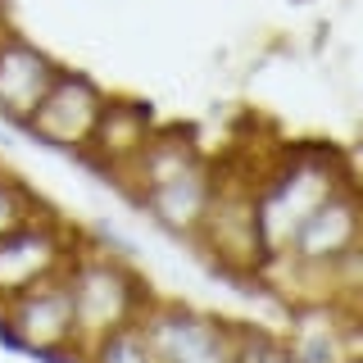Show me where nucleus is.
Here are the masks:
<instances>
[{
    "label": "nucleus",
    "mask_w": 363,
    "mask_h": 363,
    "mask_svg": "<svg viewBox=\"0 0 363 363\" xmlns=\"http://www.w3.org/2000/svg\"><path fill=\"white\" fill-rule=\"evenodd\" d=\"M118 182L132 191V200L141 204V213L159 232L177 236V241H196L213 186H218V173L191 132L155 128L145 150L132 159Z\"/></svg>",
    "instance_id": "f257e3e1"
},
{
    "label": "nucleus",
    "mask_w": 363,
    "mask_h": 363,
    "mask_svg": "<svg viewBox=\"0 0 363 363\" xmlns=\"http://www.w3.org/2000/svg\"><path fill=\"white\" fill-rule=\"evenodd\" d=\"M64 286L73 300L77 336L82 350L91 340L132 327L145 313V304L155 300L145 291V277L132 268V255H113V245H73V259L64 268Z\"/></svg>",
    "instance_id": "f03ea898"
},
{
    "label": "nucleus",
    "mask_w": 363,
    "mask_h": 363,
    "mask_svg": "<svg viewBox=\"0 0 363 363\" xmlns=\"http://www.w3.org/2000/svg\"><path fill=\"white\" fill-rule=\"evenodd\" d=\"M345 182L350 173L336 150H300L281 168H272L264 182H255V218H259V241H264L268 264L286 250L295 227Z\"/></svg>",
    "instance_id": "7ed1b4c3"
},
{
    "label": "nucleus",
    "mask_w": 363,
    "mask_h": 363,
    "mask_svg": "<svg viewBox=\"0 0 363 363\" xmlns=\"http://www.w3.org/2000/svg\"><path fill=\"white\" fill-rule=\"evenodd\" d=\"M359 250H363V209H359V186H354V177H350L345 186H336L309 218L295 227V236L272 264L286 268L291 277H300V281L323 286L318 295L327 300V286H332L336 268L345 264L350 255H359Z\"/></svg>",
    "instance_id": "20e7f679"
},
{
    "label": "nucleus",
    "mask_w": 363,
    "mask_h": 363,
    "mask_svg": "<svg viewBox=\"0 0 363 363\" xmlns=\"http://www.w3.org/2000/svg\"><path fill=\"white\" fill-rule=\"evenodd\" d=\"M0 332H5L9 345L28 350V354L82 359V336H77V318L64 277H50L41 286L5 300L0 304Z\"/></svg>",
    "instance_id": "39448f33"
},
{
    "label": "nucleus",
    "mask_w": 363,
    "mask_h": 363,
    "mask_svg": "<svg viewBox=\"0 0 363 363\" xmlns=\"http://www.w3.org/2000/svg\"><path fill=\"white\" fill-rule=\"evenodd\" d=\"M105 91H100L96 77L73 73V68H60L55 86L45 91V100L32 109V118L23 123V132L32 141H41L45 150L60 155H86L91 136H96V123L105 113Z\"/></svg>",
    "instance_id": "423d86ee"
},
{
    "label": "nucleus",
    "mask_w": 363,
    "mask_h": 363,
    "mask_svg": "<svg viewBox=\"0 0 363 363\" xmlns=\"http://www.w3.org/2000/svg\"><path fill=\"white\" fill-rule=\"evenodd\" d=\"M159 363H232V323L177 300H150L136 318Z\"/></svg>",
    "instance_id": "0eeeda50"
},
{
    "label": "nucleus",
    "mask_w": 363,
    "mask_h": 363,
    "mask_svg": "<svg viewBox=\"0 0 363 363\" xmlns=\"http://www.w3.org/2000/svg\"><path fill=\"white\" fill-rule=\"evenodd\" d=\"M196 245L209 250V259H218L227 272H259L268 264L264 241H259V218H255V182L218 177Z\"/></svg>",
    "instance_id": "6e6552de"
},
{
    "label": "nucleus",
    "mask_w": 363,
    "mask_h": 363,
    "mask_svg": "<svg viewBox=\"0 0 363 363\" xmlns=\"http://www.w3.org/2000/svg\"><path fill=\"white\" fill-rule=\"evenodd\" d=\"M73 245H77V236L55 218H45V213H37L32 223L14 227V232H5L0 236V304L50 277H64Z\"/></svg>",
    "instance_id": "1a4fd4ad"
},
{
    "label": "nucleus",
    "mask_w": 363,
    "mask_h": 363,
    "mask_svg": "<svg viewBox=\"0 0 363 363\" xmlns=\"http://www.w3.org/2000/svg\"><path fill=\"white\" fill-rule=\"evenodd\" d=\"M286 345L295 363H350L359 354V309L336 300H304L291 318Z\"/></svg>",
    "instance_id": "9d476101"
},
{
    "label": "nucleus",
    "mask_w": 363,
    "mask_h": 363,
    "mask_svg": "<svg viewBox=\"0 0 363 363\" xmlns=\"http://www.w3.org/2000/svg\"><path fill=\"white\" fill-rule=\"evenodd\" d=\"M60 60L50 50H41L37 41L5 32L0 37V118L5 123H28L32 109L45 100V91L60 77Z\"/></svg>",
    "instance_id": "9b49d317"
},
{
    "label": "nucleus",
    "mask_w": 363,
    "mask_h": 363,
    "mask_svg": "<svg viewBox=\"0 0 363 363\" xmlns=\"http://www.w3.org/2000/svg\"><path fill=\"white\" fill-rule=\"evenodd\" d=\"M150 132H155V118H150L145 105H132V100H105V113H100L96 136H91L82 159H91V164H96L100 173H109V177H123L128 164L145 150Z\"/></svg>",
    "instance_id": "f8f14e48"
},
{
    "label": "nucleus",
    "mask_w": 363,
    "mask_h": 363,
    "mask_svg": "<svg viewBox=\"0 0 363 363\" xmlns=\"http://www.w3.org/2000/svg\"><path fill=\"white\" fill-rule=\"evenodd\" d=\"M82 363H159V359L141 332V323H132V327H118V332L91 340L82 350Z\"/></svg>",
    "instance_id": "ddd939ff"
},
{
    "label": "nucleus",
    "mask_w": 363,
    "mask_h": 363,
    "mask_svg": "<svg viewBox=\"0 0 363 363\" xmlns=\"http://www.w3.org/2000/svg\"><path fill=\"white\" fill-rule=\"evenodd\" d=\"M232 363H295L286 336L264 327H232Z\"/></svg>",
    "instance_id": "4468645a"
},
{
    "label": "nucleus",
    "mask_w": 363,
    "mask_h": 363,
    "mask_svg": "<svg viewBox=\"0 0 363 363\" xmlns=\"http://www.w3.org/2000/svg\"><path fill=\"white\" fill-rule=\"evenodd\" d=\"M37 213H41V200L32 196L18 177L0 173V236L14 232V227H23V223H32Z\"/></svg>",
    "instance_id": "2eb2a0df"
},
{
    "label": "nucleus",
    "mask_w": 363,
    "mask_h": 363,
    "mask_svg": "<svg viewBox=\"0 0 363 363\" xmlns=\"http://www.w3.org/2000/svg\"><path fill=\"white\" fill-rule=\"evenodd\" d=\"M9 32V18H5V5H0V37H5Z\"/></svg>",
    "instance_id": "dca6fc26"
},
{
    "label": "nucleus",
    "mask_w": 363,
    "mask_h": 363,
    "mask_svg": "<svg viewBox=\"0 0 363 363\" xmlns=\"http://www.w3.org/2000/svg\"><path fill=\"white\" fill-rule=\"evenodd\" d=\"M350 363H363V359H350Z\"/></svg>",
    "instance_id": "f3484780"
}]
</instances>
